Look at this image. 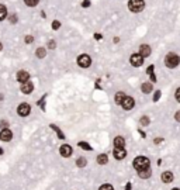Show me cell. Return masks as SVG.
<instances>
[{
    "instance_id": "cell-5",
    "label": "cell",
    "mask_w": 180,
    "mask_h": 190,
    "mask_svg": "<svg viewBox=\"0 0 180 190\" xmlns=\"http://www.w3.org/2000/svg\"><path fill=\"white\" fill-rule=\"evenodd\" d=\"M17 113H19V116H21V117H27V116L31 113V107H30L28 103H21L19 106V109H17Z\"/></svg>"
},
{
    "instance_id": "cell-40",
    "label": "cell",
    "mask_w": 180,
    "mask_h": 190,
    "mask_svg": "<svg viewBox=\"0 0 180 190\" xmlns=\"http://www.w3.org/2000/svg\"><path fill=\"white\" fill-rule=\"evenodd\" d=\"M3 154H4V151L2 149V148H0V155H3Z\"/></svg>"
},
{
    "instance_id": "cell-21",
    "label": "cell",
    "mask_w": 180,
    "mask_h": 190,
    "mask_svg": "<svg viewBox=\"0 0 180 190\" xmlns=\"http://www.w3.org/2000/svg\"><path fill=\"white\" fill-rule=\"evenodd\" d=\"M6 16H7V9H6V6L0 4V21H2V20H4V18H6Z\"/></svg>"
},
{
    "instance_id": "cell-33",
    "label": "cell",
    "mask_w": 180,
    "mask_h": 190,
    "mask_svg": "<svg viewBox=\"0 0 180 190\" xmlns=\"http://www.w3.org/2000/svg\"><path fill=\"white\" fill-rule=\"evenodd\" d=\"M33 41H34V38H33L31 35H27V37H26V42H27V44H31Z\"/></svg>"
},
{
    "instance_id": "cell-8",
    "label": "cell",
    "mask_w": 180,
    "mask_h": 190,
    "mask_svg": "<svg viewBox=\"0 0 180 190\" xmlns=\"http://www.w3.org/2000/svg\"><path fill=\"white\" fill-rule=\"evenodd\" d=\"M121 106L124 110H131L135 106V100H134L132 97H129V96H125V99H124V102L121 103Z\"/></svg>"
},
{
    "instance_id": "cell-13",
    "label": "cell",
    "mask_w": 180,
    "mask_h": 190,
    "mask_svg": "<svg viewBox=\"0 0 180 190\" xmlns=\"http://www.w3.org/2000/svg\"><path fill=\"white\" fill-rule=\"evenodd\" d=\"M20 90L24 93V95H30L31 91L34 90V84L31 83V82H26V83H21V88H20Z\"/></svg>"
},
{
    "instance_id": "cell-2",
    "label": "cell",
    "mask_w": 180,
    "mask_h": 190,
    "mask_svg": "<svg viewBox=\"0 0 180 190\" xmlns=\"http://www.w3.org/2000/svg\"><path fill=\"white\" fill-rule=\"evenodd\" d=\"M180 63V56L175 52H169V54L165 56V65L166 68H170V69H175L177 65Z\"/></svg>"
},
{
    "instance_id": "cell-38",
    "label": "cell",
    "mask_w": 180,
    "mask_h": 190,
    "mask_svg": "<svg viewBox=\"0 0 180 190\" xmlns=\"http://www.w3.org/2000/svg\"><path fill=\"white\" fill-rule=\"evenodd\" d=\"M10 21H11V23H16V16H11V17H10Z\"/></svg>"
},
{
    "instance_id": "cell-20",
    "label": "cell",
    "mask_w": 180,
    "mask_h": 190,
    "mask_svg": "<svg viewBox=\"0 0 180 190\" xmlns=\"http://www.w3.org/2000/svg\"><path fill=\"white\" fill-rule=\"evenodd\" d=\"M86 165H87V161H86L85 156H80L76 159V166L77 168H85Z\"/></svg>"
},
{
    "instance_id": "cell-37",
    "label": "cell",
    "mask_w": 180,
    "mask_h": 190,
    "mask_svg": "<svg viewBox=\"0 0 180 190\" xmlns=\"http://www.w3.org/2000/svg\"><path fill=\"white\" fill-rule=\"evenodd\" d=\"M131 183H127V186H125V190H131Z\"/></svg>"
},
{
    "instance_id": "cell-19",
    "label": "cell",
    "mask_w": 180,
    "mask_h": 190,
    "mask_svg": "<svg viewBox=\"0 0 180 190\" xmlns=\"http://www.w3.org/2000/svg\"><path fill=\"white\" fill-rule=\"evenodd\" d=\"M108 162V156L106 154H100L97 155V163L99 165H106Z\"/></svg>"
},
{
    "instance_id": "cell-4",
    "label": "cell",
    "mask_w": 180,
    "mask_h": 190,
    "mask_svg": "<svg viewBox=\"0 0 180 190\" xmlns=\"http://www.w3.org/2000/svg\"><path fill=\"white\" fill-rule=\"evenodd\" d=\"M77 65L80 66V68H83V69H86V68H89V66L92 65V58L87 54H82L77 58Z\"/></svg>"
},
{
    "instance_id": "cell-42",
    "label": "cell",
    "mask_w": 180,
    "mask_h": 190,
    "mask_svg": "<svg viewBox=\"0 0 180 190\" xmlns=\"http://www.w3.org/2000/svg\"><path fill=\"white\" fill-rule=\"evenodd\" d=\"M172 190H180V189H177V187H175V189H172Z\"/></svg>"
},
{
    "instance_id": "cell-15",
    "label": "cell",
    "mask_w": 180,
    "mask_h": 190,
    "mask_svg": "<svg viewBox=\"0 0 180 190\" xmlns=\"http://www.w3.org/2000/svg\"><path fill=\"white\" fill-rule=\"evenodd\" d=\"M138 176L141 179H149L152 176V169L148 168V169H142V170H138Z\"/></svg>"
},
{
    "instance_id": "cell-36",
    "label": "cell",
    "mask_w": 180,
    "mask_h": 190,
    "mask_svg": "<svg viewBox=\"0 0 180 190\" xmlns=\"http://www.w3.org/2000/svg\"><path fill=\"white\" fill-rule=\"evenodd\" d=\"M175 118H176L177 123H180V111H176V116H175Z\"/></svg>"
},
{
    "instance_id": "cell-29",
    "label": "cell",
    "mask_w": 180,
    "mask_h": 190,
    "mask_svg": "<svg viewBox=\"0 0 180 190\" xmlns=\"http://www.w3.org/2000/svg\"><path fill=\"white\" fill-rule=\"evenodd\" d=\"M56 47V42L54 40H51L49 42H48V48H51V49H54V48Z\"/></svg>"
},
{
    "instance_id": "cell-18",
    "label": "cell",
    "mask_w": 180,
    "mask_h": 190,
    "mask_svg": "<svg viewBox=\"0 0 180 190\" xmlns=\"http://www.w3.org/2000/svg\"><path fill=\"white\" fill-rule=\"evenodd\" d=\"M124 99H125V93H124V91H117V93H115V103H117V104L121 106V103L124 102Z\"/></svg>"
},
{
    "instance_id": "cell-14",
    "label": "cell",
    "mask_w": 180,
    "mask_h": 190,
    "mask_svg": "<svg viewBox=\"0 0 180 190\" xmlns=\"http://www.w3.org/2000/svg\"><path fill=\"white\" fill-rule=\"evenodd\" d=\"M161 179H162V182H163V183H172V182H173V179H175V176H173V173H172V172L166 170V172L162 173Z\"/></svg>"
},
{
    "instance_id": "cell-31",
    "label": "cell",
    "mask_w": 180,
    "mask_h": 190,
    "mask_svg": "<svg viewBox=\"0 0 180 190\" xmlns=\"http://www.w3.org/2000/svg\"><path fill=\"white\" fill-rule=\"evenodd\" d=\"M175 99H176L177 102L180 103V88L177 89V90H176V93H175Z\"/></svg>"
},
{
    "instance_id": "cell-16",
    "label": "cell",
    "mask_w": 180,
    "mask_h": 190,
    "mask_svg": "<svg viewBox=\"0 0 180 190\" xmlns=\"http://www.w3.org/2000/svg\"><path fill=\"white\" fill-rule=\"evenodd\" d=\"M114 146H115V148H124L125 139L122 138V137H115V138H114Z\"/></svg>"
},
{
    "instance_id": "cell-35",
    "label": "cell",
    "mask_w": 180,
    "mask_h": 190,
    "mask_svg": "<svg viewBox=\"0 0 180 190\" xmlns=\"http://www.w3.org/2000/svg\"><path fill=\"white\" fill-rule=\"evenodd\" d=\"M89 6H90V2H89V0H85V2L82 3V7H89Z\"/></svg>"
},
{
    "instance_id": "cell-32",
    "label": "cell",
    "mask_w": 180,
    "mask_h": 190,
    "mask_svg": "<svg viewBox=\"0 0 180 190\" xmlns=\"http://www.w3.org/2000/svg\"><path fill=\"white\" fill-rule=\"evenodd\" d=\"M159 97H161V90H158L156 93H155V96H154V102H158Z\"/></svg>"
},
{
    "instance_id": "cell-34",
    "label": "cell",
    "mask_w": 180,
    "mask_h": 190,
    "mask_svg": "<svg viewBox=\"0 0 180 190\" xmlns=\"http://www.w3.org/2000/svg\"><path fill=\"white\" fill-rule=\"evenodd\" d=\"M154 68L155 66L154 65H151V66H148V69H146V72L149 73V75H152V73H154Z\"/></svg>"
},
{
    "instance_id": "cell-25",
    "label": "cell",
    "mask_w": 180,
    "mask_h": 190,
    "mask_svg": "<svg viewBox=\"0 0 180 190\" xmlns=\"http://www.w3.org/2000/svg\"><path fill=\"white\" fill-rule=\"evenodd\" d=\"M149 123H151L149 117H146V116L141 117V120H139V124H141V125H149Z\"/></svg>"
},
{
    "instance_id": "cell-39",
    "label": "cell",
    "mask_w": 180,
    "mask_h": 190,
    "mask_svg": "<svg viewBox=\"0 0 180 190\" xmlns=\"http://www.w3.org/2000/svg\"><path fill=\"white\" fill-rule=\"evenodd\" d=\"M94 38H96V40H100V38H101V35H100V34H96Z\"/></svg>"
},
{
    "instance_id": "cell-1",
    "label": "cell",
    "mask_w": 180,
    "mask_h": 190,
    "mask_svg": "<svg viewBox=\"0 0 180 190\" xmlns=\"http://www.w3.org/2000/svg\"><path fill=\"white\" fill-rule=\"evenodd\" d=\"M132 166H134V169H136V172H138V170H142V169H148V168H151V159L139 155V156H136L135 159H134Z\"/></svg>"
},
{
    "instance_id": "cell-30",
    "label": "cell",
    "mask_w": 180,
    "mask_h": 190,
    "mask_svg": "<svg viewBox=\"0 0 180 190\" xmlns=\"http://www.w3.org/2000/svg\"><path fill=\"white\" fill-rule=\"evenodd\" d=\"M0 127H2V130H3V128H9V123H7V121H4V120H2Z\"/></svg>"
},
{
    "instance_id": "cell-10",
    "label": "cell",
    "mask_w": 180,
    "mask_h": 190,
    "mask_svg": "<svg viewBox=\"0 0 180 190\" xmlns=\"http://www.w3.org/2000/svg\"><path fill=\"white\" fill-rule=\"evenodd\" d=\"M113 154L117 161H122V159H125V156H127V151H125V148H114Z\"/></svg>"
},
{
    "instance_id": "cell-22",
    "label": "cell",
    "mask_w": 180,
    "mask_h": 190,
    "mask_svg": "<svg viewBox=\"0 0 180 190\" xmlns=\"http://www.w3.org/2000/svg\"><path fill=\"white\" fill-rule=\"evenodd\" d=\"M35 55H37V58H40V59L45 58V55H47V51H45V48H38L37 51H35Z\"/></svg>"
},
{
    "instance_id": "cell-26",
    "label": "cell",
    "mask_w": 180,
    "mask_h": 190,
    "mask_svg": "<svg viewBox=\"0 0 180 190\" xmlns=\"http://www.w3.org/2000/svg\"><path fill=\"white\" fill-rule=\"evenodd\" d=\"M38 2H40V0H24V3H26L27 6H30V7H34V6H37Z\"/></svg>"
},
{
    "instance_id": "cell-9",
    "label": "cell",
    "mask_w": 180,
    "mask_h": 190,
    "mask_svg": "<svg viewBox=\"0 0 180 190\" xmlns=\"http://www.w3.org/2000/svg\"><path fill=\"white\" fill-rule=\"evenodd\" d=\"M11 138H13V132H11L9 128H3V130L0 131V139H2V141L9 142V141H11Z\"/></svg>"
},
{
    "instance_id": "cell-12",
    "label": "cell",
    "mask_w": 180,
    "mask_h": 190,
    "mask_svg": "<svg viewBox=\"0 0 180 190\" xmlns=\"http://www.w3.org/2000/svg\"><path fill=\"white\" fill-rule=\"evenodd\" d=\"M151 52H152V49L149 45H146V44L139 45V52H138V54H139L142 58H148V56L151 55Z\"/></svg>"
},
{
    "instance_id": "cell-28",
    "label": "cell",
    "mask_w": 180,
    "mask_h": 190,
    "mask_svg": "<svg viewBox=\"0 0 180 190\" xmlns=\"http://www.w3.org/2000/svg\"><path fill=\"white\" fill-rule=\"evenodd\" d=\"M59 27H61V23H59L58 20H55V21L52 23V28H54V30H58Z\"/></svg>"
},
{
    "instance_id": "cell-27",
    "label": "cell",
    "mask_w": 180,
    "mask_h": 190,
    "mask_svg": "<svg viewBox=\"0 0 180 190\" xmlns=\"http://www.w3.org/2000/svg\"><path fill=\"white\" fill-rule=\"evenodd\" d=\"M99 190H114V187L111 186L110 183H106V185H101V186L99 187Z\"/></svg>"
},
{
    "instance_id": "cell-6",
    "label": "cell",
    "mask_w": 180,
    "mask_h": 190,
    "mask_svg": "<svg viewBox=\"0 0 180 190\" xmlns=\"http://www.w3.org/2000/svg\"><path fill=\"white\" fill-rule=\"evenodd\" d=\"M129 62H131L132 66H135V68H139V66H142V63H143V58L139 54H132L129 56Z\"/></svg>"
},
{
    "instance_id": "cell-23",
    "label": "cell",
    "mask_w": 180,
    "mask_h": 190,
    "mask_svg": "<svg viewBox=\"0 0 180 190\" xmlns=\"http://www.w3.org/2000/svg\"><path fill=\"white\" fill-rule=\"evenodd\" d=\"M77 145L80 146L82 149H85V151H92L93 148L90 146V144H87V142H85V141H80V142L77 144Z\"/></svg>"
},
{
    "instance_id": "cell-3",
    "label": "cell",
    "mask_w": 180,
    "mask_h": 190,
    "mask_svg": "<svg viewBox=\"0 0 180 190\" xmlns=\"http://www.w3.org/2000/svg\"><path fill=\"white\" fill-rule=\"evenodd\" d=\"M145 7V2L143 0H129L128 2V9L132 13H141Z\"/></svg>"
},
{
    "instance_id": "cell-24",
    "label": "cell",
    "mask_w": 180,
    "mask_h": 190,
    "mask_svg": "<svg viewBox=\"0 0 180 190\" xmlns=\"http://www.w3.org/2000/svg\"><path fill=\"white\" fill-rule=\"evenodd\" d=\"M51 128H52V130H54V131H56V134H58V137H59V138H61V139H63V138H65V135H63V132L61 131V130H59V128L56 127L55 124H51Z\"/></svg>"
},
{
    "instance_id": "cell-17",
    "label": "cell",
    "mask_w": 180,
    "mask_h": 190,
    "mask_svg": "<svg viewBox=\"0 0 180 190\" xmlns=\"http://www.w3.org/2000/svg\"><path fill=\"white\" fill-rule=\"evenodd\" d=\"M141 90H142V93H145V95L151 93V91H152V83H151V82H145V83H142Z\"/></svg>"
},
{
    "instance_id": "cell-41",
    "label": "cell",
    "mask_w": 180,
    "mask_h": 190,
    "mask_svg": "<svg viewBox=\"0 0 180 190\" xmlns=\"http://www.w3.org/2000/svg\"><path fill=\"white\" fill-rule=\"evenodd\" d=\"M2 49H3V45H2V42H0V51H2Z\"/></svg>"
},
{
    "instance_id": "cell-7",
    "label": "cell",
    "mask_w": 180,
    "mask_h": 190,
    "mask_svg": "<svg viewBox=\"0 0 180 190\" xmlns=\"http://www.w3.org/2000/svg\"><path fill=\"white\" fill-rule=\"evenodd\" d=\"M59 154L62 155L63 158H69L70 155L73 154V149H72V146H70L69 144H63V145H61V148H59Z\"/></svg>"
},
{
    "instance_id": "cell-11",
    "label": "cell",
    "mask_w": 180,
    "mask_h": 190,
    "mask_svg": "<svg viewBox=\"0 0 180 190\" xmlns=\"http://www.w3.org/2000/svg\"><path fill=\"white\" fill-rule=\"evenodd\" d=\"M16 77H17V81H19L20 83H26V82L30 81V73L27 72V70H19Z\"/></svg>"
}]
</instances>
